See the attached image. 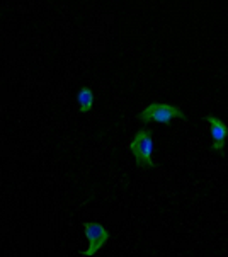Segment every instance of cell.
<instances>
[{
    "label": "cell",
    "instance_id": "2",
    "mask_svg": "<svg viewBox=\"0 0 228 257\" xmlns=\"http://www.w3.org/2000/svg\"><path fill=\"white\" fill-rule=\"evenodd\" d=\"M177 117H184V111L177 106H170V104H162V102H152L150 106H147L140 112V119L145 123H160V124H169L172 119Z\"/></svg>",
    "mask_w": 228,
    "mask_h": 257
},
{
    "label": "cell",
    "instance_id": "3",
    "mask_svg": "<svg viewBox=\"0 0 228 257\" xmlns=\"http://www.w3.org/2000/svg\"><path fill=\"white\" fill-rule=\"evenodd\" d=\"M84 233H85L87 240H89V249L82 252L80 254L82 257L94 255L95 252H99L104 245H106L109 237H111V233H109L100 223H95V221L84 223Z\"/></svg>",
    "mask_w": 228,
    "mask_h": 257
},
{
    "label": "cell",
    "instance_id": "5",
    "mask_svg": "<svg viewBox=\"0 0 228 257\" xmlns=\"http://www.w3.org/2000/svg\"><path fill=\"white\" fill-rule=\"evenodd\" d=\"M77 102L80 106L82 112H90L92 107H94V92L89 87H82L77 94Z\"/></svg>",
    "mask_w": 228,
    "mask_h": 257
},
{
    "label": "cell",
    "instance_id": "1",
    "mask_svg": "<svg viewBox=\"0 0 228 257\" xmlns=\"http://www.w3.org/2000/svg\"><path fill=\"white\" fill-rule=\"evenodd\" d=\"M130 150L135 157L138 167H153V135L150 130H140L130 142Z\"/></svg>",
    "mask_w": 228,
    "mask_h": 257
},
{
    "label": "cell",
    "instance_id": "4",
    "mask_svg": "<svg viewBox=\"0 0 228 257\" xmlns=\"http://www.w3.org/2000/svg\"><path fill=\"white\" fill-rule=\"evenodd\" d=\"M206 123H208L209 135H211V145L213 150H216L218 154H221L226 147V138H228V126L223 123L221 119H218L216 116H206Z\"/></svg>",
    "mask_w": 228,
    "mask_h": 257
}]
</instances>
